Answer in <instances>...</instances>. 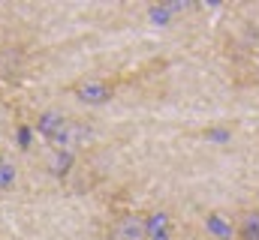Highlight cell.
<instances>
[{
	"label": "cell",
	"instance_id": "6da1fadb",
	"mask_svg": "<svg viewBox=\"0 0 259 240\" xmlns=\"http://www.w3.org/2000/svg\"><path fill=\"white\" fill-rule=\"evenodd\" d=\"M66 93L75 96L84 105H106L115 99L118 93V81L106 78V75H78L75 81L66 84Z\"/></svg>",
	"mask_w": 259,
	"mask_h": 240
},
{
	"label": "cell",
	"instance_id": "7a4b0ae2",
	"mask_svg": "<svg viewBox=\"0 0 259 240\" xmlns=\"http://www.w3.org/2000/svg\"><path fill=\"white\" fill-rule=\"evenodd\" d=\"M112 237L115 240H148V213L142 210H130L121 213L112 225Z\"/></svg>",
	"mask_w": 259,
	"mask_h": 240
},
{
	"label": "cell",
	"instance_id": "3957f363",
	"mask_svg": "<svg viewBox=\"0 0 259 240\" xmlns=\"http://www.w3.org/2000/svg\"><path fill=\"white\" fill-rule=\"evenodd\" d=\"M205 231L214 240H235V216H229L223 210H211L205 216Z\"/></svg>",
	"mask_w": 259,
	"mask_h": 240
},
{
	"label": "cell",
	"instance_id": "277c9868",
	"mask_svg": "<svg viewBox=\"0 0 259 240\" xmlns=\"http://www.w3.org/2000/svg\"><path fill=\"white\" fill-rule=\"evenodd\" d=\"M66 120L61 111H42L39 117H36V132L46 138V141H55L61 132H64V126H66Z\"/></svg>",
	"mask_w": 259,
	"mask_h": 240
},
{
	"label": "cell",
	"instance_id": "5b68a950",
	"mask_svg": "<svg viewBox=\"0 0 259 240\" xmlns=\"http://www.w3.org/2000/svg\"><path fill=\"white\" fill-rule=\"evenodd\" d=\"M235 240H259V210H244L235 216Z\"/></svg>",
	"mask_w": 259,
	"mask_h": 240
},
{
	"label": "cell",
	"instance_id": "8992f818",
	"mask_svg": "<svg viewBox=\"0 0 259 240\" xmlns=\"http://www.w3.org/2000/svg\"><path fill=\"white\" fill-rule=\"evenodd\" d=\"M256 72H259V51H256Z\"/></svg>",
	"mask_w": 259,
	"mask_h": 240
}]
</instances>
